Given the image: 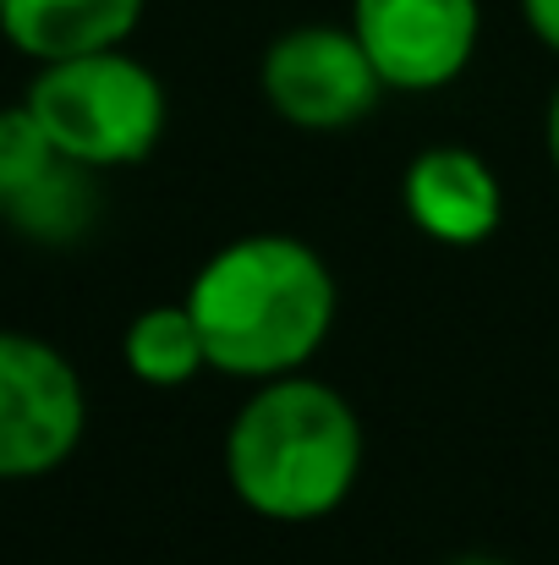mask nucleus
<instances>
[{
    "mask_svg": "<svg viewBox=\"0 0 559 565\" xmlns=\"http://www.w3.org/2000/svg\"><path fill=\"white\" fill-rule=\"evenodd\" d=\"M88 177L83 166L61 160L50 177H39L28 192H17L6 203V214L28 231V236H44V242H66L88 225Z\"/></svg>",
    "mask_w": 559,
    "mask_h": 565,
    "instance_id": "9d476101",
    "label": "nucleus"
},
{
    "mask_svg": "<svg viewBox=\"0 0 559 565\" xmlns=\"http://www.w3.org/2000/svg\"><path fill=\"white\" fill-rule=\"evenodd\" d=\"M264 99L286 127L302 132H346L384 94V77L368 61L352 22H302L286 28L258 66Z\"/></svg>",
    "mask_w": 559,
    "mask_h": 565,
    "instance_id": "39448f33",
    "label": "nucleus"
},
{
    "mask_svg": "<svg viewBox=\"0 0 559 565\" xmlns=\"http://www.w3.org/2000/svg\"><path fill=\"white\" fill-rule=\"evenodd\" d=\"M149 0H6L0 33L28 61H72L94 50H121Z\"/></svg>",
    "mask_w": 559,
    "mask_h": 565,
    "instance_id": "6e6552de",
    "label": "nucleus"
},
{
    "mask_svg": "<svg viewBox=\"0 0 559 565\" xmlns=\"http://www.w3.org/2000/svg\"><path fill=\"white\" fill-rule=\"evenodd\" d=\"M363 472L357 406L308 374L264 379L225 434L230 494L280 527L324 522L346 505Z\"/></svg>",
    "mask_w": 559,
    "mask_h": 565,
    "instance_id": "f03ea898",
    "label": "nucleus"
},
{
    "mask_svg": "<svg viewBox=\"0 0 559 565\" xmlns=\"http://www.w3.org/2000/svg\"><path fill=\"white\" fill-rule=\"evenodd\" d=\"M544 143H549V160H555V171H559V88H555V99H549V121H544Z\"/></svg>",
    "mask_w": 559,
    "mask_h": 565,
    "instance_id": "ddd939ff",
    "label": "nucleus"
},
{
    "mask_svg": "<svg viewBox=\"0 0 559 565\" xmlns=\"http://www.w3.org/2000/svg\"><path fill=\"white\" fill-rule=\"evenodd\" d=\"M400 203H406L411 225L444 247H477L505 220V188H499L494 166L461 143L422 149L400 177Z\"/></svg>",
    "mask_w": 559,
    "mask_h": 565,
    "instance_id": "0eeeda50",
    "label": "nucleus"
},
{
    "mask_svg": "<svg viewBox=\"0 0 559 565\" xmlns=\"http://www.w3.org/2000/svg\"><path fill=\"white\" fill-rule=\"evenodd\" d=\"M28 110L44 121L61 160L83 171L143 166L171 121L160 77L121 50H94L72 61H44L28 83Z\"/></svg>",
    "mask_w": 559,
    "mask_h": 565,
    "instance_id": "7ed1b4c3",
    "label": "nucleus"
},
{
    "mask_svg": "<svg viewBox=\"0 0 559 565\" xmlns=\"http://www.w3.org/2000/svg\"><path fill=\"white\" fill-rule=\"evenodd\" d=\"M522 17H527L533 39L559 55V0H522Z\"/></svg>",
    "mask_w": 559,
    "mask_h": 565,
    "instance_id": "f8f14e48",
    "label": "nucleus"
},
{
    "mask_svg": "<svg viewBox=\"0 0 559 565\" xmlns=\"http://www.w3.org/2000/svg\"><path fill=\"white\" fill-rule=\"evenodd\" d=\"M88 428L77 369L28 330H0V483L50 478Z\"/></svg>",
    "mask_w": 559,
    "mask_h": 565,
    "instance_id": "20e7f679",
    "label": "nucleus"
},
{
    "mask_svg": "<svg viewBox=\"0 0 559 565\" xmlns=\"http://www.w3.org/2000/svg\"><path fill=\"white\" fill-rule=\"evenodd\" d=\"M0 11H6V0H0Z\"/></svg>",
    "mask_w": 559,
    "mask_h": 565,
    "instance_id": "2eb2a0df",
    "label": "nucleus"
},
{
    "mask_svg": "<svg viewBox=\"0 0 559 565\" xmlns=\"http://www.w3.org/2000/svg\"><path fill=\"white\" fill-rule=\"evenodd\" d=\"M55 166H61V149L50 143V132L28 110V99L22 105H6L0 110V198L11 203L17 192H28L39 177H50Z\"/></svg>",
    "mask_w": 559,
    "mask_h": 565,
    "instance_id": "9b49d317",
    "label": "nucleus"
},
{
    "mask_svg": "<svg viewBox=\"0 0 559 565\" xmlns=\"http://www.w3.org/2000/svg\"><path fill=\"white\" fill-rule=\"evenodd\" d=\"M121 358L138 384L149 390H182L208 369V347H203V330L192 319V308H143L127 335H121Z\"/></svg>",
    "mask_w": 559,
    "mask_h": 565,
    "instance_id": "1a4fd4ad",
    "label": "nucleus"
},
{
    "mask_svg": "<svg viewBox=\"0 0 559 565\" xmlns=\"http://www.w3.org/2000/svg\"><path fill=\"white\" fill-rule=\"evenodd\" d=\"M0 209H6V198H0Z\"/></svg>",
    "mask_w": 559,
    "mask_h": 565,
    "instance_id": "dca6fc26",
    "label": "nucleus"
},
{
    "mask_svg": "<svg viewBox=\"0 0 559 565\" xmlns=\"http://www.w3.org/2000/svg\"><path fill=\"white\" fill-rule=\"evenodd\" d=\"M352 33L389 94H433L472 66L483 0H352Z\"/></svg>",
    "mask_w": 559,
    "mask_h": 565,
    "instance_id": "423d86ee",
    "label": "nucleus"
},
{
    "mask_svg": "<svg viewBox=\"0 0 559 565\" xmlns=\"http://www.w3.org/2000/svg\"><path fill=\"white\" fill-rule=\"evenodd\" d=\"M450 565H505V561H494V555H461V561H450Z\"/></svg>",
    "mask_w": 559,
    "mask_h": 565,
    "instance_id": "4468645a",
    "label": "nucleus"
},
{
    "mask_svg": "<svg viewBox=\"0 0 559 565\" xmlns=\"http://www.w3.org/2000/svg\"><path fill=\"white\" fill-rule=\"evenodd\" d=\"M335 275L302 236L258 231L225 242L186 286L208 369L230 379L302 374L335 330Z\"/></svg>",
    "mask_w": 559,
    "mask_h": 565,
    "instance_id": "f257e3e1",
    "label": "nucleus"
}]
</instances>
